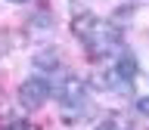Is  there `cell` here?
<instances>
[{"instance_id": "6da1fadb", "label": "cell", "mask_w": 149, "mask_h": 130, "mask_svg": "<svg viewBox=\"0 0 149 130\" xmlns=\"http://www.w3.org/2000/svg\"><path fill=\"white\" fill-rule=\"evenodd\" d=\"M72 34L93 56H106V53H112L118 46V28L112 22H106V19L93 16V12H78L72 19Z\"/></svg>"}, {"instance_id": "7a4b0ae2", "label": "cell", "mask_w": 149, "mask_h": 130, "mask_svg": "<svg viewBox=\"0 0 149 130\" xmlns=\"http://www.w3.org/2000/svg\"><path fill=\"white\" fill-rule=\"evenodd\" d=\"M59 102H62V115L68 121H74V118H81V111L87 109V87H84L81 81H65V87H62V93H59Z\"/></svg>"}, {"instance_id": "3957f363", "label": "cell", "mask_w": 149, "mask_h": 130, "mask_svg": "<svg viewBox=\"0 0 149 130\" xmlns=\"http://www.w3.org/2000/svg\"><path fill=\"white\" fill-rule=\"evenodd\" d=\"M47 96H50V87H47V81H40V77H31V81H25L19 87V102H22L28 111L40 109L47 102Z\"/></svg>"}, {"instance_id": "277c9868", "label": "cell", "mask_w": 149, "mask_h": 130, "mask_svg": "<svg viewBox=\"0 0 149 130\" xmlns=\"http://www.w3.org/2000/svg\"><path fill=\"white\" fill-rule=\"evenodd\" d=\"M3 130H34L28 121H9V124H3Z\"/></svg>"}, {"instance_id": "5b68a950", "label": "cell", "mask_w": 149, "mask_h": 130, "mask_svg": "<svg viewBox=\"0 0 149 130\" xmlns=\"http://www.w3.org/2000/svg\"><path fill=\"white\" fill-rule=\"evenodd\" d=\"M100 130H115V124H112V121H106V124H102Z\"/></svg>"}]
</instances>
